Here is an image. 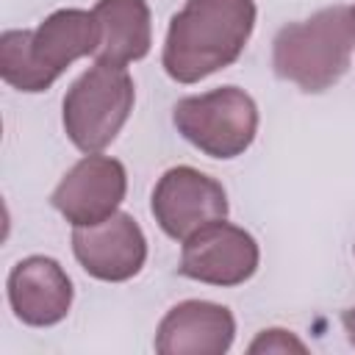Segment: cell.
<instances>
[{
    "mask_svg": "<svg viewBox=\"0 0 355 355\" xmlns=\"http://www.w3.org/2000/svg\"><path fill=\"white\" fill-rule=\"evenodd\" d=\"M349 22H352V31H355V6H349Z\"/></svg>",
    "mask_w": 355,
    "mask_h": 355,
    "instance_id": "15",
    "label": "cell"
},
{
    "mask_svg": "<svg viewBox=\"0 0 355 355\" xmlns=\"http://www.w3.org/2000/svg\"><path fill=\"white\" fill-rule=\"evenodd\" d=\"M252 355L258 352H275V355H286V352H308V347L291 333V330H283V327H269V330H261L258 338L247 347Z\"/></svg>",
    "mask_w": 355,
    "mask_h": 355,
    "instance_id": "13",
    "label": "cell"
},
{
    "mask_svg": "<svg viewBox=\"0 0 355 355\" xmlns=\"http://www.w3.org/2000/svg\"><path fill=\"white\" fill-rule=\"evenodd\" d=\"M255 17V0H186L166 28L164 72L178 83H200L230 67L244 53Z\"/></svg>",
    "mask_w": 355,
    "mask_h": 355,
    "instance_id": "1",
    "label": "cell"
},
{
    "mask_svg": "<svg viewBox=\"0 0 355 355\" xmlns=\"http://www.w3.org/2000/svg\"><path fill=\"white\" fill-rule=\"evenodd\" d=\"M8 305L22 324L53 327L67 319L72 308V280L55 258L28 255L17 261L6 280Z\"/></svg>",
    "mask_w": 355,
    "mask_h": 355,
    "instance_id": "10",
    "label": "cell"
},
{
    "mask_svg": "<svg viewBox=\"0 0 355 355\" xmlns=\"http://www.w3.org/2000/svg\"><path fill=\"white\" fill-rule=\"evenodd\" d=\"M128 191L122 161L100 153H86L53 189V208L72 225L86 227L114 216Z\"/></svg>",
    "mask_w": 355,
    "mask_h": 355,
    "instance_id": "8",
    "label": "cell"
},
{
    "mask_svg": "<svg viewBox=\"0 0 355 355\" xmlns=\"http://www.w3.org/2000/svg\"><path fill=\"white\" fill-rule=\"evenodd\" d=\"M136 100L133 78L125 67L94 61L69 89L61 105L67 139L80 153L105 150L128 122Z\"/></svg>",
    "mask_w": 355,
    "mask_h": 355,
    "instance_id": "4",
    "label": "cell"
},
{
    "mask_svg": "<svg viewBox=\"0 0 355 355\" xmlns=\"http://www.w3.org/2000/svg\"><path fill=\"white\" fill-rule=\"evenodd\" d=\"M92 11L100 25L94 61L125 67L150 53L153 19L147 0H97Z\"/></svg>",
    "mask_w": 355,
    "mask_h": 355,
    "instance_id": "12",
    "label": "cell"
},
{
    "mask_svg": "<svg viewBox=\"0 0 355 355\" xmlns=\"http://www.w3.org/2000/svg\"><path fill=\"white\" fill-rule=\"evenodd\" d=\"M97 44L100 25L94 11L58 8L33 31H3L0 75L17 92H47L78 58L94 55Z\"/></svg>",
    "mask_w": 355,
    "mask_h": 355,
    "instance_id": "2",
    "label": "cell"
},
{
    "mask_svg": "<svg viewBox=\"0 0 355 355\" xmlns=\"http://www.w3.org/2000/svg\"><path fill=\"white\" fill-rule=\"evenodd\" d=\"M236 338V319L227 305L183 300L172 305L155 330L161 355H222Z\"/></svg>",
    "mask_w": 355,
    "mask_h": 355,
    "instance_id": "11",
    "label": "cell"
},
{
    "mask_svg": "<svg viewBox=\"0 0 355 355\" xmlns=\"http://www.w3.org/2000/svg\"><path fill=\"white\" fill-rule=\"evenodd\" d=\"M341 324H344V333H347L349 344L355 347V305H352V308H347V311L341 313Z\"/></svg>",
    "mask_w": 355,
    "mask_h": 355,
    "instance_id": "14",
    "label": "cell"
},
{
    "mask_svg": "<svg viewBox=\"0 0 355 355\" xmlns=\"http://www.w3.org/2000/svg\"><path fill=\"white\" fill-rule=\"evenodd\" d=\"M150 208L169 239L186 241L200 227L227 216V191L194 166H172L158 178Z\"/></svg>",
    "mask_w": 355,
    "mask_h": 355,
    "instance_id": "6",
    "label": "cell"
},
{
    "mask_svg": "<svg viewBox=\"0 0 355 355\" xmlns=\"http://www.w3.org/2000/svg\"><path fill=\"white\" fill-rule=\"evenodd\" d=\"M355 31L347 6H327L302 22H288L272 42V69L280 80L319 94L349 69Z\"/></svg>",
    "mask_w": 355,
    "mask_h": 355,
    "instance_id": "3",
    "label": "cell"
},
{
    "mask_svg": "<svg viewBox=\"0 0 355 355\" xmlns=\"http://www.w3.org/2000/svg\"><path fill=\"white\" fill-rule=\"evenodd\" d=\"M258 261V241L244 227L219 219L183 241L178 272L197 283L230 288L247 283L255 275Z\"/></svg>",
    "mask_w": 355,
    "mask_h": 355,
    "instance_id": "7",
    "label": "cell"
},
{
    "mask_svg": "<svg viewBox=\"0 0 355 355\" xmlns=\"http://www.w3.org/2000/svg\"><path fill=\"white\" fill-rule=\"evenodd\" d=\"M178 133L211 158L241 155L258 133V105L239 86H219L175 103Z\"/></svg>",
    "mask_w": 355,
    "mask_h": 355,
    "instance_id": "5",
    "label": "cell"
},
{
    "mask_svg": "<svg viewBox=\"0 0 355 355\" xmlns=\"http://www.w3.org/2000/svg\"><path fill=\"white\" fill-rule=\"evenodd\" d=\"M72 252L94 280L125 283L141 272L147 261V239L130 214L116 211L97 225L75 227Z\"/></svg>",
    "mask_w": 355,
    "mask_h": 355,
    "instance_id": "9",
    "label": "cell"
}]
</instances>
